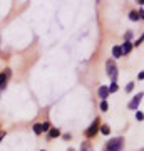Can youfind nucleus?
<instances>
[{
  "label": "nucleus",
  "instance_id": "f257e3e1",
  "mask_svg": "<svg viewBox=\"0 0 144 151\" xmlns=\"http://www.w3.org/2000/svg\"><path fill=\"white\" fill-rule=\"evenodd\" d=\"M124 146V138H112L111 141H107L104 146V151H123Z\"/></svg>",
  "mask_w": 144,
  "mask_h": 151
},
{
  "label": "nucleus",
  "instance_id": "f03ea898",
  "mask_svg": "<svg viewBox=\"0 0 144 151\" xmlns=\"http://www.w3.org/2000/svg\"><path fill=\"white\" fill-rule=\"evenodd\" d=\"M106 70H107V76L111 77L112 82H116V79H117V67H116V62L114 60H107L106 62Z\"/></svg>",
  "mask_w": 144,
  "mask_h": 151
},
{
  "label": "nucleus",
  "instance_id": "7ed1b4c3",
  "mask_svg": "<svg viewBox=\"0 0 144 151\" xmlns=\"http://www.w3.org/2000/svg\"><path fill=\"white\" fill-rule=\"evenodd\" d=\"M50 129V123H37L34 124V133L35 134H42V133H45V131Z\"/></svg>",
  "mask_w": 144,
  "mask_h": 151
},
{
  "label": "nucleus",
  "instance_id": "20e7f679",
  "mask_svg": "<svg viewBox=\"0 0 144 151\" xmlns=\"http://www.w3.org/2000/svg\"><path fill=\"white\" fill-rule=\"evenodd\" d=\"M99 119H94V123L91 124V128H89V129L85 131V136H87V138H92V136H96V133H97V129H99Z\"/></svg>",
  "mask_w": 144,
  "mask_h": 151
},
{
  "label": "nucleus",
  "instance_id": "39448f33",
  "mask_svg": "<svg viewBox=\"0 0 144 151\" xmlns=\"http://www.w3.org/2000/svg\"><path fill=\"white\" fill-rule=\"evenodd\" d=\"M10 77V69H5V72L0 74V89H4L7 86V79Z\"/></svg>",
  "mask_w": 144,
  "mask_h": 151
},
{
  "label": "nucleus",
  "instance_id": "423d86ee",
  "mask_svg": "<svg viewBox=\"0 0 144 151\" xmlns=\"http://www.w3.org/2000/svg\"><path fill=\"white\" fill-rule=\"evenodd\" d=\"M141 101H143V92H139L138 96H136L133 101L129 103V109H138V106L141 104Z\"/></svg>",
  "mask_w": 144,
  "mask_h": 151
},
{
  "label": "nucleus",
  "instance_id": "0eeeda50",
  "mask_svg": "<svg viewBox=\"0 0 144 151\" xmlns=\"http://www.w3.org/2000/svg\"><path fill=\"white\" fill-rule=\"evenodd\" d=\"M97 92H99V97H101L102 101H106L107 97H109V91H107L106 86H101L99 89H97Z\"/></svg>",
  "mask_w": 144,
  "mask_h": 151
},
{
  "label": "nucleus",
  "instance_id": "6e6552de",
  "mask_svg": "<svg viewBox=\"0 0 144 151\" xmlns=\"http://www.w3.org/2000/svg\"><path fill=\"white\" fill-rule=\"evenodd\" d=\"M131 49H133V44L129 42V40H126V42L121 45V52H123V55L129 54V52H131Z\"/></svg>",
  "mask_w": 144,
  "mask_h": 151
},
{
  "label": "nucleus",
  "instance_id": "1a4fd4ad",
  "mask_svg": "<svg viewBox=\"0 0 144 151\" xmlns=\"http://www.w3.org/2000/svg\"><path fill=\"white\" fill-rule=\"evenodd\" d=\"M60 136V131L57 128H52V129H49V139H54V138H59Z\"/></svg>",
  "mask_w": 144,
  "mask_h": 151
},
{
  "label": "nucleus",
  "instance_id": "9d476101",
  "mask_svg": "<svg viewBox=\"0 0 144 151\" xmlns=\"http://www.w3.org/2000/svg\"><path fill=\"white\" fill-rule=\"evenodd\" d=\"M129 19H131V20H141V19H143V10H139V14L138 12H131V15H129Z\"/></svg>",
  "mask_w": 144,
  "mask_h": 151
},
{
  "label": "nucleus",
  "instance_id": "9b49d317",
  "mask_svg": "<svg viewBox=\"0 0 144 151\" xmlns=\"http://www.w3.org/2000/svg\"><path fill=\"white\" fill-rule=\"evenodd\" d=\"M112 55H114L116 59H117V57H123V52H121V47H119V45H114V47H112Z\"/></svg>",
  "mask_w": 144,
  "mask_h": 151
},
{
  "label": "nucleus",
  "instance_id": "f8f14e48",
  "mask_svg": "<svg viewBox=\"0 0 144 151\" xmlns=\"http://www.w3.org/2000/svg\"><path fill=\"white\" fill-rule=\"evenodd\" d=\"M117 89H119V87H117V84H116V82H112V84H111V87H107V91H109V94H111V92H116Z\"/></svg>",
  "mask_w": 144,
  "mask_h": 151
},
{
  "label": "nucleus",
  "instance_id": "ddd939ff",
  "mask_svg": "<svg viewBox=\"0 0 144 151\" xmlns=\"http://www.w3.org/2000/svg\"><path fill=\"white\" fill-rule=\"evenodd\" d=\"M82 151H92V146L89 145V143H82V148H80Z\"/></svg>",
  "mask_w": 144,
  "mask_h": 151
},
{
  "label": "nucleus",
  "instance_id": "4468645a",
  "mask_svg": "<svg viewBox=\"0 0 144 151\" xmlns=\"http://www.w3.org/2000/svg\"><path fill=\"white\" fill-rule=\"evenodd\" d=\"M107 109H109L107 103H106V101H102V103H101V111H107Z\"/></svg>",
  "mask_w": 144,
  "mask_h": 151
},
{
  "label": "nucleus",
  "instance_id": "2eb2a0df",
  "mask_svg": "<svg viewBox=\"0 0 144 151\" xmlns=\"http://www.w3.org/2000/svg\"><path fill=\"white\" fill-rule=\"evenodd\" d=\"M101 133L102 134H109V128L107 126H101Z\"/></svg>",
  "mask_w": 144,
  "mask_h": 151
},
{
  "label": "nucleus",
  "instance_id": "dca6fc26",
  "mask_svg": "<svg viewBox=\"0 0 144 151\" xmlns=\"http://www.w3.org/2000/svg\"><path fill=\"white\" fill-rule=\"evenodd\" d=\"M133 87H134V82H129L128 86H126V91H128V92H131V91H133Z\"/></svg>",
  "mask_w": 144,
  "mask_h": 151
},
{
  "label": "nucleus",
  "instance_id": "f3484780",
  "mask_svg": "<svg viewBox=\"0 0 144 151\" xmlns=\"http://www.w3.org/2000/svg\"><path fill=\"white\" fill-rule=\"evenodd\" d=\"M143 113H141V111H138V113H136V119H138V121H143Z\"/></svg>",
  "mask_w": 144,
  "mask_h": 151
},
{
  "label": "nucleus",
  "instance_id": "a211bd4d",
  "mask_svg": "<svg viewBox=\"0 0 144 151\" xmlns=\"http://www.w3.org/2000/svg\"><path fill=\"white\" fill-rule=\"evenodd\" d=\"M141 42H143V37H139V39H138V42L133 44V45H141Z\"/></svg>",
  "mask_w": 144,
  "mask_h": 151
},
{
  "label": "nucleus",
  "instance_id": "6ab92c4d",
  "mask_svg": "<svg viewBox=\"0 0 144 151\" xmlns=\"http://www.w3.org/2000/svg\"><path fill=\"white\" fill-rule=\"evenodd\" d=\"M67 151H74V150H67Z\"/></svg>",
  "mask_w": 144,
  "mask_h": 151
},
{
  "label": "nucleus",
  "instance_id": "aec40b11",
  "mask_svg": "<svg viewBox=\"0 0 144 151\" xmlns=\"http://www.w3.org/2000/svg\"><path fill=\"white\" fill-rule=\"evenodd\" d=\"M42 151H45V150H42Z\"/></svg>",
  "mask_w": 144,
  "mask_h": 151
}]
</instances>
